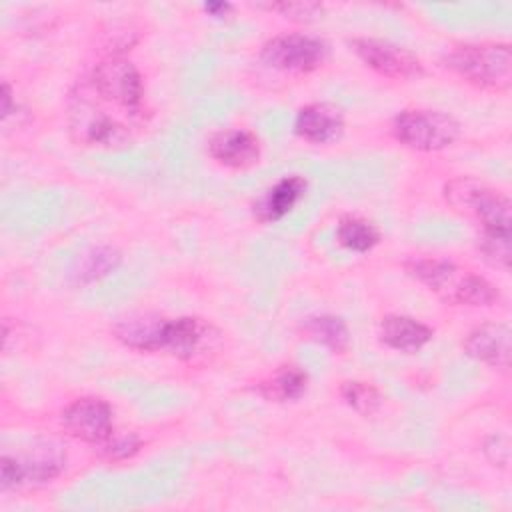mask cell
I'll list each match as a JSON object with an SVG mask.
<instances>
[{
  "label": "cell",
  "mask_w": 512,
  "mask_h": 512,
  "mask_svg": "<svg viewBox=\"0 0 512 512\" xmlns=\"http://www.w3.org/2000/svg\"><path fill=\"white\" fill-rule=\"evenodd\" d=\"M142 122L128 116L114 104L100 98L88 84L80 80L68 98V132L80 146L90 148H124L132 144Z\"/></svg>",
  "instance_id": "1"
},
{
  "label": "cell",
  "mask_w": 512,
  "mask_h": 512,
  "mask_svg": "<svg viewBox=\"0 0 512 512\" xmlns=\"http://www.w3.org/2000/svg\"><path fill=\"white\" fill-rule=\"evenodd\" d=\"M404 266L414 280L448 304L492 306L500 300V292L492 282L470 270L458 268L450 260L412 258Z\"/></svg>",
  "instance_id": "2"
},
{
  "label": "cell",
  "mask_w": 512,
  "mask_h": 512,
  "mask_svg": "<svg viewBox=\"0 0 512 512\" xmlns=\"http://www.w3.org/2000/svg\"><path fill=\"white\" fill-rule=\"evenodd\" d=\"M444 66L466 82L506 92L512 86V50L508 44H464L444 56Z\"/></svg>",
  "instance_id": "3"
},
{
  "label": "cell",
  "mask_w": 512,
  "mask_h": 512,
  "mask_svg": "<svg viewBox=\"0 0 512 512\" xmlns=\"http://www.w3.org/2000/svg\"><path fill=\"white\" fill-rule=\"evenodd\" d=\"M66 466V448L54 438L32 442L20 454H4L0 462V488L8 492L20 486H38L54 480Z\"/></svg>",
  "instance_id": "4"
},
{
  "label": "cell",
  "mask_w": 512,
  "mask_h": 512,
  "mask_svg": "<svg viewBox=\"0 0 512 512\" xmlns=\"http://www.w3.org/2000/svg\"><path fill=\"white\" fill-rule=\"evenodd\" d=\"M86 80L100 98L144 122V82L130 60L118 54L106 56L92 68Z\"/></svg>",
  "instance_id": "5"
},
{
  "label": "cell",
  "mask_w": 512,
  "mask_h": 512,
  "mask_svg": "<svg viewBox=\"0 0 512 512\" xmlns=\"http://www.w3.org/2000/svg\"><path fill=\"white\" fill-rule=\"evenodd\" d=\"M444 196L452 208L472 214L482 226V232L510 234L512 204L502 192L478 182L476 178L464 176L450 180L444 188Z\"/></svg>",
  "instance_id": "6"
},
{
  "label": "cell",
  "mask_w": 512,
  "mask_h": 512,
  "mask_svg": "<svg viewBox=\"0 0 512 512\" xmlns=\"http://www.w3.org/2000/svg\"><path fill=\"white\" fill-rule=\"evenodd\" d=\"M394 138L418 152H436L452 146L460 136V124L446 112L408 108L392 120Z\"/></svg>",
  "instance_id": "7"
},
{
  "label": "cell",
  "mask_w": 512,
  "mask_h": 512,
  "mask_svg": "<svg viewBox=\"0 0 512 512\" xmlns=\"http://www.w3.org/2000/svg\"><path fill=\"white\" fill-rule=\"evenodd\" d=\"M328 58V44L312 34L290 32L270 38L262 50L264 66L288 74H308L318 70Z\"/></svg>",
  "instance_id": "8"
},
{
  "label": "cell",
  "mask_w": 512,
  "mask_h": 512,
  "mask_svg": "<svg viewBox=\"0 0 512 512\" xmlns=\"http://www.w3.org/2000/svg\"><path fill=\"white\" fill-rule=\"evenodd\" d=\"M352 52L380 76L392 80H414L424 74V66L410 50L382 38H354Z\"/></svg>",
  "instance_id": "9"
},
{
  "label": "cell",
  "mask_w": 512,
  "mask_h": 512,
  "mask_svg": "<svg viewBox=\"0 0 512 512\" xmlns=\"http://www.w3.org/2000/svg\"><path fill=\"white\" fill-rule=\"evenodd\" d=\"M62 426L72 438L98 446L114 430L112 408L106 400L96 396L76 398L64 408Z\"/></svg>",
  "instance_id": "10"
},
{
  "label": "cell",
  "mask_w": 512,
  "mask_h": 512,
  "mask_svg": "<svg viewBox=\"0 0 512 512\" xmlns=\"http://www.w3.org/2000/svg\"><path fill=\"white\" fill-rule=\"evenodd\" d=\"M220 332L198 316L168 318L164 350L180 360H194L212 350L218 342Z\"/></svg>",
  "instance_id": "11"
},
{
  "label": "cell",
  "mask_w": 512,
  "mask_h": 512,
  "mask_svg": "<svg viewBox=\"0 0 512 512\" xmlns=\"http://www.w3.org/2000/svg\"><path fill=\"white\" fill-rule=\"evenodd\" d=\"M208 154L226 168L246 170L260 158V140L246 128H224L210 136Z\"/></svg>",
  "instance_id": "12"
},
{
  "label": "cell",
  "mask_w": 512,
  "mask_h": 512,
  "mask_svg": "<svg viewBox=\"0 0 512 512\" xmlns=\"http://www.w3.org/2000/svg\"><path fill=\"white\" fill-rule=\"evenodd\" d=\"M510 328L504 322H484L464 338V352L490 368L510 366Z\"/></svg>",
  "instance_id": "13"
},
{
  "label": "cell",
  "mask_w": 512,
  "mask_h": 512,
  "mask_svg": "<svg viewBox=\"0 0 512 512\" xmlns=\"http://www.w3.org/2000/svg\"><path fill=\"white\" fill-rule=\"evenodd\" d=\"M294 132L312 144L336 142L344 132V112L332 102H312L298 110Z\"/></svg>",
  "instance_id": "14"
},
{
  "label": "cell",
  "mask_w": 512,
  "mask_h": 512,
  "mask_svg": "<svg viewBox=\"0 0 512 512\" xmlns=\"http://www.w3.org/2000/svg\"><path fill=\"white\" fill-rule=\"evenodd\" d=\"M306 188H308V182L298 174L280 178L274 186L262 192L260 198L254 202L252 206L254 218L262 224H274L282 220L304 198Z\"/></svg>",
  "instance_id": "15"
},
{
  "label": "cell",
  "mask_w": 512,
  "mask_h": 512,
  "mask_svg": "<svg viewBox=\"0 0 512 512\" xmlns=\"http://www.w3.org/2000/svg\"><path fill=\"white\" fill-rule=\"evenodd\" d=\"M166 316L130 314L112 326V334L124 346L138 352H162V332Z\"/></svg>",
  "instance_id": "16"
},
{
  "label": "cell",
  "mask_w": 512,
  "mask_h": 512,
  "mask_svg": "<svg viewBox=\"0 0 512 512\" xmlns=\"http://www.w3.org/2000/svg\"><path fill=\"white\" fill-rule=\"evenodd\" d=\"M432 336L434 332L428 324L404 314H388L380 320L378 326L380 342L392 350L406 354L422 350L432 340Z\"/></svg>",
  "instance_id": "17"
},
{
  "label": "cell",
  "mask_w": 512,
  "mask_h": 512,
  "mask_svg": "<svg viewBox=\"0 0 512 512\" xmlns=\"http://www.w3.org/2000/svg\"><path fill=\"white\" fill-rule=\"evenodd\" d=\"M122 264V254L114 246H90L76 256L70 266V282L74 286H88L110 276Z\"/></svg>",
  "instance_id": "18"
},
{
  "label": "cell",
  "mask_w": 512,
  "mask_h": 512,
  "mask_svg": "<svg viewBox=\"0 0 512 512\" xmlns=\"http://www.w3.org/2000/svg\"><path fill=\"white\" fill-rule=\"evenodd\" d=\"M308 388V374L298 366H280L268 380L260 382L258 390L266 400L294 402L304 396Z\"/></svg>",
  "instance_id": "19"
},
{
  "label": "cell",
  "mask_w": 512,
  "mask_h": 512,
  "mask_svg": "<svg viewBox=\"0 0 512 512\" xmlns=\"http://www.w3.org/2000/svg\"><path fill=\"white\" fill-rule=\"evenodd\" d=\"M304 334L312 338L314 342L322 344L324 348L342 354L350 348V330L346 322L340 316L334 314H320V316H310L302 324Z\"/></svg>",
  "instance_id": "20"
},
{
  "label": "cell",
  "mask_w": 512,
  "mask_h": 512,
  "mask_svg": "<svg viewBox=\"0 0 512 512\" xmlns=\"http://www.w3.org/2000/svg\"><path fill=\"white\" fill-rule=\"evenodd\" d=\"M336 240L350 252H370L382 240L378 226L360 216H342L336 226Z\"/></svg>",
  "instance_id": "21"
},
{
  "label": "cell",
  "mask_w": 512,
  "mask_h": 512,
  "mask_svg": "<svg viewBox=\"0 0 512 512\" xmlns=\"http://www.w3.org/2000/svg\"><path fill=\"white\" fill-rule=\"evenodd\" d=\"M340 396L344 402L360 416H372L382 406V394L376 386L362 380H346L340 386Z\"/></svg>",
  "instance_id": "22"
},
{
  "label": "cell",
  "mask_w": 512,
  "mask_h": 512,
  "mask_svg": "<svg viewBox=\"0 0 512 512\" xmlns=\"http://www.w3.org/2000/svg\"><path fill=\"white\" fill-rule=\"evenodd\" d=\"M140 446H142V440L138 438V434L118 432V430H112L108 434V438L98 444L102 458H106L110 462H120V460L132 458L140 450Z\"/></svg>",
  "instance_id": "23"
},
{
  "label": "cell",
  "mask_w": 512,
  "mask_h": 512,
  "mask_svg": "<svg viewBox=\"0 0 512 512\" xmlns=\"http://www.w3.org/2000/svg\"><path fill=\"white\" fill-rule=\"evenodd\" d=\"M478 248L492 266L508 270V264H510V234L482 232V236L478 238Z\"/></svg>",
  "instance_id": "24"
},
{
  "label": "cell",
  "mask_w": 512,
  "mask_h": 512,
  "mask_svg": "<svg viewBox=\"0 0 512 512\" xmlns=\"http://www.w3.org/2000/svg\"><path fill=\"white\" fill-rule=\"evenodd\" d=\"M264 8L280 12L284 18L310 22L324 14V6L320 2H280V4H266Z\"/></svg>",
  "instance_id": "25"
},
{
  "label": "cell",
  "mask_w": 512,
  "mask_h": 512,
  "mask_svg": "<svg viewBox=\"0 0 512 512\" xmlns=\"http://www.w3.org/2000/svg\"><path fill=\"white\" fill-rule=\"evenodd\" d=\"M496 452H502V454L510 456V442H508L506 436H490V438H486L484 454L488 456V460H492V456Z\"/></svg>",
  "instance_id": "26"
},
{
  "label": "cell",
  "mask_w": 512,
  "mask_h": 512,
  "mask_svg": "<svg viewBox=\"0 0 512 512\" xmlns=\"http://www.w3.org/2000/svg\"><path fill=\"white\" fill-rule=\"evenodd\" d=\"M202 8H204V12H208L214 18H224L232 10V6L228 2H206Z\"/></svg>",
  "instance_id": "27"
},
{
  "label": "cell",
  "mask_w": 512,
  "mask_h": 512,
  "mask_svg": "<svg viewBox=\"0 0 512 512\" xmlns=\"http://www.w3.org/2000/svg\"><path fill=\"white\" fill-rule=\"evenodd\" d=\"M12 112V88L8 82L2 84V120H8Z\"/></svg>",
  "instance_id": "28"
}]
</instances>
